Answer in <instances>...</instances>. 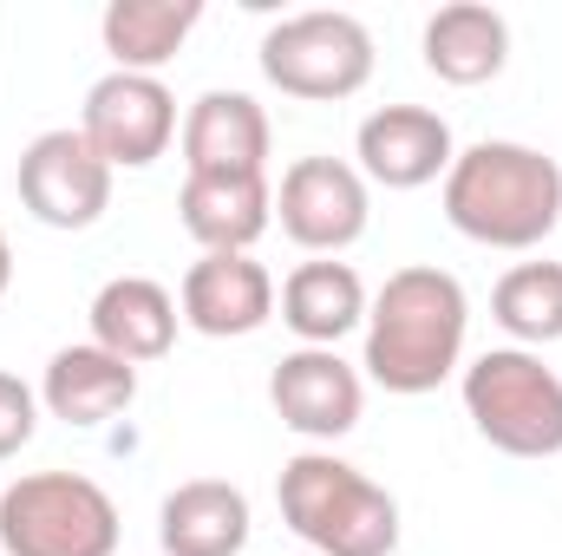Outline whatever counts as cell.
Here are the masks:
<instances>
[{
	"instance_id": "1",
	"label": "cell",
	"mask_w": 562,
	"mask_h": 556,
	"mask_svg": "<svg viewBox=\"0 0 562 556\" xmlns=\"http://www.w3.org/2000/svg\"><path fill=\"white\" fill-rule=\"evenodd\" d=\"M464 327H471V301H464V281L451 269H393L386 288L367 301V380L400 393V400H419L438 393L458 360H464Z\"/></svg>"
},
{
	"instance_id": "2",
	"label": "cell",
	"mask_w": 562,
	"mask_h": 556,
	"mask_svg": "<svg viewBox=\"0 0 562 556\" xmlns=\"http://www.w3.org/2000/svg\"><path fill=\"white\" fill-rule=\"evenodd\" d=\"M445 223L484 249H537L562 223V164L537 144L484 138L445 170Z\"/></svg>"
},
{
	"instance_id": "3",
	"label": "cell",
	"mask_w": 562,
	"mask_h": 556,
	"mask_svg": "<svg viewBox=\"0 0 562 556\" xmlns=\"http://www.w3.org/2000/svg\"><path fill=\"white\" fill-rule=\"evenodd\" d=\"M281 524L321 556H393L400 498L334 452H294L276 478Z\"/></svg>"
},
{
	"instance_id": "4",
	"label": "cell",
	"mask_w": 562,
	"mask_h": 556,
	"mask_svg": "<svg viewBox=\"0 0 562 556\" xmlns=\"http://www.w3.org/2000/svg\"><path fill=\"white\" fill-rule=\"evenodd\" d=\"M119 504L99 478L26 471L0 491V551L7 556H119Z\"/></svg>"
},
{
	"instance_id": "5",
	"label": "cell",
	"mask_w": 562,
	"mask_h": 556,
	"mask_svg": "<svg viewBox=\"0 0 562 556\" xmlns=\"http://www.w3.org/2000/svg\"><path fill=\"white\" fill-rule=\"evenodd\" d=\"M464 413L484 445L504 458H557L562 452V374L530 347H491L464 367Z\"/></svg>"
},
{
	"instance_id": "6",
	"label": "cell",
	"mask_w": 562,
	"mask_h": 556,
	"mask_svg": "<svg viewBox=\"0 0 562 556\" xmlns=\"http://www.w3.org/2000/svg\"><path fill=\"white\" fill-rule=\"evenodd\" d=\"M262 73H269V86H281L288 99H307V105L353 99L373 79V33L340 7L288 13L262 33Z\"/></svg>"
},
{
	"instance_id": "7",
	"label": "cell",
	"mask_w": 562,
	"mask_h": 556,
	"mask_svg": "<svg viewBox=\"0 0 562 556\" xmlns=\"http://www.w3.org/2000/svg\"><path fill=\"white\" fill-rule=\"evenodd\" d=\"M20 203L46 230H92L112 210V164L79 125L40 132L20 151Z\"/></svg>"
},
{
	"instance_id": "8",
	"label": "cell",
	"mask_w": 562,
	"mask_h": 556,
	"mask_svg": "<svg viewBox=\"0 0 562 556\" xmlns=\"http://www.w3.org/2000/svg\"><path fill=\"white\" fill-rule=\"evenodd\" d=\"M276 216L281 236L307 256H340L367 236V216H373V197H367V177L360 164H340V157H294L281 170L276 190Z\"/></svg>"
},
{
	"instance_id": "9",
	"label": "cell",
	"mask_w": 562,
	"mask_h": 556,
	"mask_svg": "<svg viewBox=\"0 0 562 556\" xmlns=\"http://www.w3.org/2000/svg\"><path fill=\"white\" fill-rule=\"evenodd\" d=\"M79 132L92 138V151L112 164V170H144L157 164L170 138H177V99L164 79L150 73H105L92 92H86V112H79Z\"/></svg>"
},
{
	"instance_id": "10",
	"label": "cell",
	"mask_w": 562,
	"mask_h": 556,
	"mask_svg": "<svg viewBox=\"0 0 562 556\" xmlns=\"http://www.w3.org/2000/svg\"><path fill=\"white\" fill-rule=\"evenodd\" d=\"M269 407H276V419L288 432L334 445L367 413V380L334 347H294V354H281L276 374H269Z\"/></svg>"
},
{
	"instance_id": "11",
	"label": "cell",
	"mask_w": 562,
	"mask_h": 556,
	"mask_svg": "<svg viewBox=\"0 0 562 556\" xmlns=\"http://www.w3.org/2000/svg\"><path fill=\"white\" fill-rule=\"evenodd\" d=\"M353 157H360V177L380 190H425L451 170L458 144H451V125L425 105H380L360 119Z\"/></svg>"
},
{
	"instance_id": "12",
	"label": "cell",
	"mask_w": 562,
	"mask_h": 556,
	"mask_svg": "<svg viewBox=\"0 0 562 556\" xmlns=\"http://www.w3.org/2000/svg\"><path fill=\"white\" fill-rule=\"evenodd\" d=\"M177 308H183V327H196L210 341H243V334L269 327V314H276V276L256 256H196L183 269Z\"/></svg>"
},
{
	"instance_id": "13",
	"label": "cell",
	"mask_w": 562,
	"mask_h": 556,
	"mask_svg": "<svg viewBox=\"0 0 562 556\" xmlns=\"http://www.w3.org/2000/svg\"><path fill=\"white\" fill-rule=\"evenodd\" d=\"M183 177H269V112L249 92H203L183 112Z\"/></svg>"
},
{
	"instance_id": "14",
	"label": "cell",
	"mask_w": 562,
	"mask_h": 556,
	"mask_svg": "<svg viewBox=\"0 0 562 556\" xmlns=\"http://www.w3.org/2000/svg\"><path fill=\"white\" fill-rule=\"evenodd\" d=\"M177 223L203 243V256H249L276 223L269 177H183Z\"/></svg>"
},
{
	"instance_id": "15",
	"label": "cell",
	"mask_w": 562,
	"mask_h": 556,
	"mask_svg": "<svg viewBox=\"0 0 562 556\" xmlns=\"http://www.w3.org/2000/svg\"><path fill=\"white\" fill-rule=\"evenodd\" d=\"M132 400H138V367H132V360H119V354H105L99 341L59 347V354L46 360L40 407H46L53 419H66V425H79V432L112 425Z\"/></svg>"
},
{
	"instance_id": "16",
	"label": "cell",
	"mask_w": 562,
	"mask_h": 556,
	"mask_svg": "<svg viewBox=\"0 0 562 556\" xmlns=\"http://www.w3.org/2000/svg\"><path fill=\"white\" fill-rule=\"evenodd\" d=\"M92 341L105 347V354H119V360H164L170 347H177V327H183V308H177V294L164 288V281L150 276H112L99 294H92Z\"/></svg>"
},
{
	"instance_id": "17",
	"label": "cell",
	"mask_w": 562,
	"mask_h": 556,
	"mask_svg": "<svg viewBox=\"0 0 562 556\" xmlns=\"http://www.w3.org/2000/svg\"><path fill=\"white\" fill-rule=\"evenodd\" d=\"M164 556H243L249 544V498L229 478H190L157 504Z\"/></svg>"
},
{
	"instance_id": "18",
	"label": "cell",
	"mask_w": 562,
	"mask_h": 556,
	"mask_svg": "<svg viewBox=\"0 0 562 556\" xmlns=\"http://www.w3.org/2000/svg\"><path fill=\"white\" fill-rule=\"evenodd\" d=\"M281 321L301 347H340L353 327H367V281L353 263L314 256L281 281Z\"/></svg>"
},
{
	"instance_id": "19",
	"label": "cell",
	"mask_w": 562,
	"mask_h": 556,
	"mask_svg": "<svg viewBox=\"0 0 562 556\" xmlns=\"http://www.w3.org/2000/svg\"><path fill=\"white\" fill-rule=\"evenodd\" d=\"M419 53L445 86H484L510 59V20L497 7H484V0H451V7H438L425 20Z\"/></svg>"
},
{
	"instance_id": "20",
	"label": "cell",
	"mask_w": 562,
	"mask_h": 556,
	"mask_svg": "<svg viewBox=\"0 0 562 556\" xmlns=\"http://www.w3.org/2000/svg\"><path fill=\"white\" fill-rule=\"evenodd\" d=\"M203 20V0H112L99 33H105V53L119 59V73H150L177 59V46L196 33Z\"/></svg>"
},
{
	"instance_id": "21",
	"label": "cell",
	"mask_w": 562,
	"mask_h": 556,
	"mask_svg": "<svg viewBox=\"0 0 562 556\" xmlns=\"http://www.w3.org/2000/svg\"><path fill=\"white\" fill-rule=\"evenodd\" d=\"M491 314L517 347L562 341V263H517L491 288Z\"/></svg>"
},
{
	"instance_id": "22",
	"label": "cell",
	"mask_w": 562,
	"mask_h": 556,
	"mask_svg": "<svg viewBox=\"0 0 562 556\" xmlns=\"http://www.w3.org/2000/svg\"><path fill=\"white\" fill-rule=\"evenodd\" d=\"M33 432H40V393L20 374H0V458L26 452Z\"/></svg>"
},
{
	"instance_id": "23",
	"label": "cell",
	"mask_w": 562,
	"mask_h": 556,
	"mask_svg": "<svg viewBox=\"0 0 562 556\" xmlns=\"http://www.w3.org/2000/svg\"><path fill=\"white\" fill-rule=\"evenodd\" d=\"M13 288V243H7V230H0V294Z\"/></svg>"
}]
</instances>
